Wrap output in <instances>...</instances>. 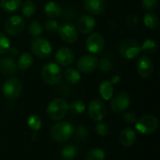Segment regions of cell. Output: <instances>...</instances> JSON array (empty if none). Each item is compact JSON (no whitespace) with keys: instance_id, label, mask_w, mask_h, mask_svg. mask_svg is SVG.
Masks as SVG:
<instances>
[{"instance_id":"8992f818","label":"cell","mask_w":160,"mask_h":160,"mask_svg":"<svg viewBox=\"0 0 160 160\" xmlns=\"http://www.w3.org/2000/svg\"><path fill=\"white\" fill-rule=\"evenodd\" d=\"M32 53L39 58H47L51 56L52 52V47L51 42L45 38L37 37L34 39L30 44Z\"/></svg>"},{"instance_id":"7c38bea8","label":"cell","mask_w":160,"mask_h":160,"mask_svg":"<svg viewBox=\"0 0 160 160\" xmlns=\"http://www.w3.org/2000/svg\"><path fill=\"white\" fill-rule=\"evenodd\" d=\"M137 71L141 77L149 78L154 74V63L152 58L147 56H142L137 62Z\"/></svg>"},{"instance_id":"d4e9b609","label":"cell","mask_w":160,"mask_h":160,"mask_svg":"<svg viewBox=\"0 0 160 160\" xmlns=\"http://www.w3.org/2000/svg\"><path fill=\"white\" fill-rule=\"evenodd\" d=\"M37 10V6L34 1L32 0H26L22 5V13L24 17L29 18L35 14Z\"/></svg>"},{"instance_id":"3957f363","label":"cell","mask_w":160,"mask_h":160,"mask_svg":"<svg viewBox=\"0 0 160 160\" xmlns=\"http://www.w3.org/2000/svg\"><path fill=\"white\" fill-rule=\"evenodd\" d=\"M41 77L46 84L54 86L61 81L62 71L56 63L50 62L42 67Z\"/></svg>"},{"instance_id":"7402d4cb","label":"cell","mask_w":160,"mask_h":160,"mask_svg":"<svg viewBox=\"0 0 160 160\" xmlns=\"http://www.w3.org/2000/svg\"><path fill=\"white\" fill-rule=\"evenodd\" d=\"M33 64V57L30 53H22L19 58H18V62H17V66L20 70L22 71H25L27 69H29Z\"/></svg>"},{"instance_id":"836d02e7","label":"cell","mask_w":160,"mask_h":160,"mask_svg":"<svg viewBox=\"0 0 160 160\" xmlns=\"http://www.w3.org/2000/svg\"><path fill=\"white\" fill-rule=\"evenodd\" d=\"M75 135L79 141H84L88 137V130L85 126L79 125L75 130Z\"/></svg>"},{"instance_id":"d6986e66","label":"cell","mask_w":160,"mask_h":160,"mask_svg":"<svg viewBox=\"0 0 160 160\" xmlns=\"http://www.w3.org/2000/svg\"><path fill=\"white\" fill-rule=\"evenodd\" d=\"M136 138L135 131L130 127H127L123 129L120 134V142L125 147H130L136 141Z\"/></svg>"},{"instance_id":"4fadbf2b","label":"cell","mask_w":160,"mask_h":160,"mask_svg":"<svg viewBox=\"0 0 160 160\" xmlns=\"http://www.w3.org/2000/svg\"><path fill=\"white\" fill-rule=\"evenodd\" d=\"M59 36L61 40L67 43H73L78 39V30L70 23H65L58 28Z\"/></svg>"},{"instance_id":"ffe728a7","label":"cell","mask_w":160,"mask_h":160,"mask_svg":"<svg viewBox=\"0 0 160 160\" xmlns=\"http://www.w3.org/2000/svg\"><path fill=\"white\" fill-rule=\"evenodd\" d=\"M44 12L50 18H57L62 14V8L59 4L53 1H50L45 5Z\"/></svg>"},{"instance_id":"4316f807","label":"cell","mask_w":160,"mask_h":160,"mask_svg":"<svg viewBox=\"0 0 160 160\" xmlns=\"http://www.w3.org/2000/svg\"><path fill=\"white\" fill-rule=\"evenodd\" d=\"M77 155V149L74 145H66L60 152L61 158L63 160H72Z\"/></svg>"},{"instance_id":"9c48e42d","label":"cell","mask_w":160,"mask_h":160,"mask_svg":"<svg viewBox=\"0 0 160 160\" xmlns=\"http://www.w3.org/2000/svg\"><path fill=\"white\" fill-rule=\"evenodd\" d=\"M98 58L93 55H84L77 62L78 71L83 74H90L96 71L98 66Z\"/></svg>"},{"instance_id":"5b68a950","label":"cell","mask_w":160,"mask_h":160,"mask_svg":"<svg viewBox=\"0 0 160 160\" xmlns=\"http://www.w3.org/2000/svg\"><path fill=\"white\" fill-rule=\"evenodd\" d=\"M136 130L142 135H150L158 128V120L153 115H145L137 120L135 123Z\"/></svg>"},{"instance_id":"ac0fdd59","label":"cell","mask_w":160,"mask_h":160,"mask_svg":"<svg viewBox=\"0 0 160 160\" xmlns=\"http://www.w3.org/2000/svg\"><path fill=\"white\" fill-rule=\"evenodd\" d=\"M18 70L16 61L12 58H3L0 59V72L6 75H12Z\"/></svg>"},{"instance_id":"b9f144b4","label":"cell","mask_w":160,"mask_h":160,"mask_svg":"<svg viewBox=\"0 0 160 160\" xmlns=\"http://www.w3.org/2000/svg\"><path fill=\"white\" fill-rule=\"evenodd\" d=\"M8 52H9L12 56H15V55H17V54H18V50H17L15 47H10V48H9V50H8Z\"/></svg>"},{"instance_id":"cb8c5ba5","label":"cell","mask_w":160,"mask_h":160,"mask_svg":"<svg viewBox=\"0 0 160 160\" xmlns=\"http://www.w3.org/2000/svg\"><path fill=\"white\" fill-rule=\"evenodd\" d=\"M0 4H1V8L5 11L13 12L20 8L22 4V0H1Z\"/></svg>"},{"instance_id":"d590c367","label":"cell","mask_w":160,"mask_h":160,"mask_svg":"<svg viewBox=\"0 0 160 160\" xmlns=\"http://www.w3.org/2000/svg\"><path fill=\"white\" fill-rule=\"evenodd\" d=\"M98 67H99L101 72L108 73V72H110L112 70V64L108 58H102L100 61H98Z\"/></svg>"},{"instance_id":"4dcf8cb0","label":"cell","mask_w":160,"mask_h":160,"mask_svg":"<svg viewBox=\"0 0 160 160\" xmlns=\"http://www.w3.org/2000/svg\"><path fill=\"white\" fill-rule=\"evenodd\" d=\"M42 25L38 21H32L28 25V32L33 37H38L43 31Z\"/></svg>"},{"instance_id":"1f68e13d","label":"cell","mask_w":160,"mask_h":160,"mask_svg":"<svg viewBox=\"0 0 160 160\" xmlns=\"http://www.w3.org/2000/svg\"><path fill=\"white\" fill-rule=\"evenodd\" d=\"M105 159V152L100 148H95L91 150L87 156L85 160H104Z\"/></svg>"},{"instance_id":"ab89813d","label":"cell","mask_w":160,"mask_h":160,"mask_svg":"<svg viewBox=\"0 0 160 160\" xmlns=\"http://www.w3.org/2000/svg\"><path fill=\"white\" fill-rule=\"evenodd\" d=\"M124 120H125L126 123L131 124H135L138 119H137V116H136V114L134 112L128 111V112H126L124 114Z\"/></svg>"},{"instance_id":"7a4b0ae2","label":"cell","mask_w":160,"mask_h":160,"mask_svg":"<svg viewBox=\"0 0 160 160\" xmlns=\"http://www.w3.org/2000/svg\"><path fill=\"white\" fill-rule=\"evenodd\" d=\"M68 112V104L62 98L53 99L47 107L48 116L53 121L62 120Z\"/></svg>"},{"instance_id":"8d00e7d4","label":"cell","mask_w":160,"mask_h":160,"mask_svg":"<svg viewBox=\"0 0 160 160\" xmlns=\"http://www.w3.org/2000/svg\"><path fill=\"white\" fill-rule=\"evenodd\" d=\"M58 28H59V25L58 22L55 20H49L45 23V29L50 33H54L58 31Z\"/></svg>"},{"instance_id":"9a60e30c","label":"cell","mask_w":160,"mask_h":160,"mask_svg":"<svg viewBox=\"0 0 160 160\" xmlns=\"http://www.w3.org/2000/svg\"><path fill=\"white\" fill-rule=\"evenodd\" d=\"M56 61L62 66H69L75 59V54L72 49L68 47H60L55 53Z\"/></svg>"},{"instance_id":"484cf974","label":"cell","mask_w":160,"mask_h":160,"mask_svg":"<svg viewBox=\"0 0 160 160\" xmlns=\"http://www.w3.org/2000/svg\"><path fill=\"white\" fill-rule=\"evenodd\" d=\"M143 23H144V25L148 28L156 29L158 26L159 20H158V15L156 13H154V12H148V13H146L144 15Z\"/></svg>"},{"instance_id":"e0dca14e","label":"cell","mask_w":160,"mask_h":160,"mask_svg":"<svg viewBox=\"0 0 160 160\" xmlns=\"http://www.w3.org/2000/svg\"><path fill=\"white\" fill-rule=\"evenodd\" d=\"M96 26V20L91 15H82L78 20L77 30L82 34L90 33Z\"/></svg>"},{"instance_id":"f35d334b","label":"cell","mask_w":160,"mask_h":160,"mask_svg":"<svg viewBox=\"0 0 160 160\" xmlns=\"http://www.w3.org/2000/svg\"><path fill=\"white\" fill-rule=\"evenodd\" d=\"M125 24L128 27H134L138 24V17L136 14H130L127 17Z\"/></svg>"},{"instance_id":"ba28073f","label":"cell","mask_w":160,"mask_h":160,"mask_svg":"<svg viewBox=\"0 0 160 160\" xmlns=\"http://www.w3.org/2000/svg\"><path fill=\"white\" fill-rule=\"evenodd\" d=\"M24 27H25L24 19L19 15H12L6 21L4 28L8 35L11 37H16L22 33Z\"/></svg>"},{"instance_id":"d6a6232c","label":"cell","mask_w":160,"mask_h":160,"mask_svg":"<svg viewBox=\"0 0 160 160\" xmlns=\"http://www.w3.org/2000/svg\"><path fill=\"white\" fill-rule=\"evenodd\" d=\"M27 125L34 131H38L41 128V120L38 115H31L27 120Z\"/></svg>"},{"instance_id":"60d3db41","label":"cell","mask_w":160,"mask_h":160,"mask_svg":"<svg viewBox=\"0 0 160 160\" xmlns=\"http://www.w3.org/2000/svg\"><path fill=\"white\" fill-rule=\"evenodd\" d=\"M120 76L119 75H114L112 78V80H111V83L112 84V85H115V84H118L119 82H120Z\"/></svg>"},{"instance_id":"52a82bcc","label":"cell","mask_w":160,"mask_h":160,"mask_svg":"<svg viewBox=\"0 0 160 160\" xmlns=\"http://www.w3.org/2000/svg\"><path fill=\"white\" fill-rule=\"evenodd\" d=\"M2 91L7 99L15 100L22 91V84L20 79L16 77H10L4 83Z\"/></svg>"},{"instance_id":"277c9868","label":"cell","mask_w":160,"mask_h":160,"mask_svg":"<svg viewBox=\"0 0 160 160\" xmlns=\"http://www.w3.org/2000/svg\"><path fill=\"white\" fill-rule=\"evenodd\" d=\"M118 50H119V54L123 58L127 59H133L140 55L142 48L139 42L136 41L135 40L125 39L120 42Z\"/></svg>"},{"instance_id":"5bb4252c","label":"cell","mask_w":160,"mask_h":160,"mask_svg":"<svg viewBox=\"0 0 160 160\" xmlns=\"http://www.w3.org/2000/svg\"><path fill=\"white\" fill-rule=\"evenodd\" d=\"M86 48L92 54H98L101 52L105 46V39L100 33H93L86 40Z\"/></svg>"},{"instance_id":"83f0119b","label":"cell","mask_w":160,"mask_h":160,"mask_svg":"<svg viewBox=\"0 0 160 160\" xmlns=\"http://www.w3.org/2000/svg\"><path fill=\"white\" fill-rule=\"evenodd\" d=\"M74 115H80L85 110V105L81 100H75L70 105H68V111Z\"/></svg>"},{"instance_id":"6da1fadb","label":"cell","mask_w":160,"mask_h":160,"mask_svg":"<svg viewBox=\"0 0 160 160\" xmlns=\"http://www.w3.org/2000/svg\"><path fill=\"white\" fill-rule=\"evenodd\" d=\"M74 134V127L68 122H61L54 124L51 129V137L54 141L64 142L69 140Z\"/></svg>"},{"instance_id":"603a6c76","label":"cell","mask_w":160,"mask_h":160,"mask_svg":"<svg viewBox=\"0 0 160 160\" xmlns=\"http://www.w3.org/2000/svg\"><path fill=\"white\" fill-rule=\"evenodd\" d=\"M99 93L104 100H110L113 95V85L111 81H104L99 85Z\"/></svg>"},{"instance_id":"e575fe53","label":"cell","mask_w":160,"mask_h":160,"mask_svg":"<svg viewBox=\"0 0 160 160\" xmlns=\"http://www.w3.org/2000/svg\"><path fill=\"white\" fill-rule=\"evenodd\" d=\"M96 131H97L98 135L102 136V137H106L109 134L110 129H109V126L105 123H103V122L100 121L97 124V126H96Z\"/></svg>"},{"instance_id":"74e56055","label":"cell","mask_w":160,"mask_h":160,"mask_svg":"<svg viewBox=\"0 0 160 160\" xmlns=\"http://www.w3.org/2000/svg\"><path fill=\"white\" fill-rule=\"evenodd\" d=\"M158 6V0H142V7L146 11H151Z\"/></svg>"},{"instance_id":"f1b7e54d","label":"cell","mask_w":160,"mask_h":160,"mask_svg":"<svg viewBox=\"0 0 160 160\" xmlns=\"http://www.w3.org/2000/svg\"><path fill=\"white\" fill-rule=\"evenodd\" d=\"M142 51H143L147 55H153L157 52L158 49V44L155 41L153 40H146L143 41L142 45L141 46Z\"/></svg>"},{"instance_id":"30bf717a","label":"cell","mask_w":160,"mask_h":160,"mask_svg":"<svg viewBox=\"0 0 160 160\" xmlns=\"http://www.w3.org/2000/svg\"><path fill=\"white\" fill-rule=\"evenodd\" d=\"M88 114L93 121L100 122L107 115L106 105L101 100H93L88 106Z\"/></svg>"},{"instance_id":"2e32d148","label":"cell","mask_w":160,"mask_h":160,"mask_svg":"<svg viewBox=\"0 0 160 160\" xmlns=\"http://www.w3.org/2000/svg\"><path fill=\"white\" fill-rule=\"evenodd\" d=\"M83 6L89 13L99 15L105 11L107 4L105 0H83Z\"/></svg>"},{"instance_id":"8fae6325","label":"cell","mask_w":160,"mask_h":160,"mask_svg":"<svg viewBox=\"0 0 160 160\" xmlns=\"http://www.w3.org/2000/svg\"><path fill=\"white\" fill-rule=\"evenodd\" d=\"M129 105H130V97L125 91H121L117 93L111 102L112 110L118 114L127 110Z\"/></svg>"},{"instance_id":"ee69618b","label":"cell","mask_w":160,"mask_h":160,"mask_svg":"<svg viewBox=\"0 0 160 160\" xmlns=\"http://www.w3.org/2000/svg\"><path fill=\"white\" fill-rule=\"evenodd\" d=\"M0 8H1V4H0Z\"/></svg>"},{"instance_id":"44dd1931","label":"cell","mask_w":160,"mask_h":160,"mask_svg":"<svg viewBox=\"0 0 160 160\" xmlns=\"http://www.w3.org/2000/svg\"><path fill=\"white\" fill-rule=\"evenodd\" d=\"M64 76L68 84L76 85L81 80L80 72L74 68H67L64 72Z\"/></svg>"},{"instance_id":"7bdbcfd3","label":"cell","mask_w":160,"mask_h":160,"mask_svg":"<svg viewBox=\"0 0 160 160\" xmlns=\"http://www.w3.org/2000/svg\"><path fill=\"white\" fill-rule=\"evenodd\" d=\"M37 136H38V134L37 133H34V135L32 136V140L33 141H37Z\"/></svg>"},{"instance_id":"f546056e","label":"cell","mask_w":160,"mask_h":160,"mask_svg":"<svg viewBox=\"0 0 160 160\" xmlns=\"http://www.w3.org/2000/svg\"><path fill=\"white\" fill-rule=\"evenodd\" d=\"M10 47H11V42L8 38V36L0 32V55H5L8 53Z\"/></svg>"}]
</instances>
